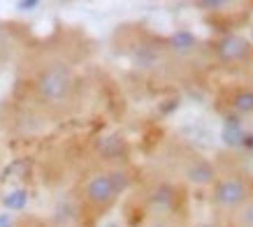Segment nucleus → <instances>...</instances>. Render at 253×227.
<instances>
[{"instance_id": "1", "label": "nucleus", "mask_w": 253, "mask_h": 227, "mask_svg": "<svg viewBox=\"0 0 253 227\" xmlns=\"http://www.w3.org/2000/svg\"><path fill=\"white\" fill-rule=\"evenodd\" d=\"M14 95L35 121L65 123L86 105L84 49L65 35L26 44L16 58Z\"/></svg>"}, {"instance_id": "2", "label": "nucleus", "mask_w": 253, "mask_h": 227, "mask_svg": "<svg viewBox=\"0 0 253 227\" xmlns=\"http://www.w3.org/2000/svg\"><path fill=\"white\" fill-rule=\"evenodd\" d=\"M132 188V169L121 160L88 165L72 186V209L82 227H98Z\"/></svg>"}, {"instance_id": "3", "label": "nucleus", "mask_w": 253, "mask_h": 227, "mask_svg": "<svg viewBox=\"0 0 253 227\" xmlns=\"http://www.w3.org/2000/svg\"><path fill=\"white\" fill-rule=\"evenodd\" d=\"M251 195H253V174L244 165L232 160V162H223V165H216L211 169V176L207 181V199L211 216L221 225Z\"/></svg>"}, {"instance_id": "4", "label": "nucleus", "mask_w": 253, "mask_h": 227, "mask_svg": "<svg viewBox=\"0 0 253 227\" xmlns=\"http://www.w3.org/2000/svg\"><path fill=\"white\" fill-rule=\"evenodd\" d=\"M211 65L235 72V75H251L253 72V42L242 35H225L209 46Z\"/></svg>"}, {"instance_id": "5", "label": "nucleus", "mask_w": 253, "mask_h": 227, "mask_svg": "<svg viewBox=\"0 0 253 227\" xmlns=\"http://www.w3.org/2000/svg\"><path fill=\"white\" fill-rule=\"evenodd\" d=\"M21 51L23 46L19 42V38H16V33L12 31V26L0 21V70L9 65V63H16Z\"/></svg>"}, {"instance_id": "6", "label": "nucleus", "mask_w": 253, "mask_h": 227, "mask_svg": "<svg viewBox=\"0 0 253 227\" xmlns=\"http://www.w3.org/2000/svg\"><path fill=\"white\" fill-rule=\"evenodd\" d=\"M137 227H186L184 216L168 206H156L146 213Z\"/></svg>"}, {"instance_id": "7", "label": "nucleus", "mask_w": 253, "mask_h": 227, "mask_svg": "<svg viewBox=\"0 0 253 227\" xmlns=\"http://www.w3.org/2000/svg\"><path fill=\"white\" fill-rule=\"evenodd\" d=\"M223 227H253V195L244 199L235 211L225 218Z\"/></svg>"}]
</instances>
